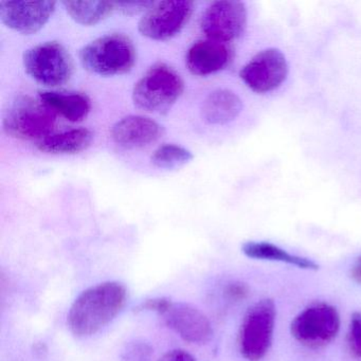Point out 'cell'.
Returning <instances> with one entry per match:
<instances>
[{"label":"cell","instance_id":"cell-26","mask_svg":"<svg viewBox=\"0 0 361 361\" xmlns=\"http://www.w3.org/2000/svg\"><path fill=\"white\" fill-rule=\"evenodd\" d=\"M247 293H248V290H247V287L245 286L244 284H240V283H233V284H230L229 286L226 289V295L232 300H243L247 297Z\"/></svg>","mask_w":361,"mask_h":361},{"label":"cell","instance_id":"cell-11","mask_svg":"<svg viewBox=\"0 0 361 361\" xmlns=\"http://www.w3.org/2000/svg\"><path fill=\"white\" fill-rule=\"evenodd\" d=\"M161 316L168 327L185 342L206 344L212 338V325L208 317L191 304L171 301Z\"/></svg>","mask_w":361,"mask_h":361},{"label":"cell","instance_id":"cell-10","mask_svg":"<svg viewBox=\"0 0 361 361\" xmlns=\"http://www.w3.org/2000/svg\"><path fill=\"white\" fill-rule=\"evenodd\" d=\"M247 23L244 4L234 0H221L211 4L202 18V30L209 39L229 43L238 39Z\"/></svg>","mask_w":361,"mask_h":361},{"label":"cell","instance_id":"cell-13","mask_svg":"<svg viewBox=\"0 0 361 361\" xmlns=\"http://www.w3.org/2000/svg\"><path fill=\"white\" fill-rule=\"evenodd\" d=\"M231 59L232 49L229 44L206 39L192 45L188 51L185 63L192 75L206 77L223 71Z\"/></svg>","mask_w":361,"mask_h":361},{"label":"cell","instance_id":"cell-18","mask_svg":"<svg viewBox=\"0 0 361 361\" xmlns=\"http://www.w3.org/2000/svg\"><path fill=\"white\" fill-rule=\"evenodd\" d=\"M242 251L246 257H250V259L281 262V263L288 264V265L297 266L298 268H301V269H319V265H317L312 259L290 255L284 249L280 248V247L271 244V243H245L243 245Z\"/></svg>","mask_w":361,"mask_h":361},{"label":"cell","instance_id":"cell-22","mask_svg":"<svg viewBox=\"0 0 361 361\" xmlns=\"http://www.w3.org/2000/svg\"><path fill=\"white\" fill-rule=\"evenodd\" d=\"M348 344L352 352L361 359V312H355L350 319Z\"/></svg>","mask_w":361,"mask_h":361},{"label":"cell","instance_id":"cell-7","mask_svg":"<svg viewBox=\"0 0 361 361\" xmlns=\"http://www.w3.org/2000/svg\"><path fill=\"white\" fill-rule=\"evenodd\" d=\"M340 329V317L334 306L316 303L302 310L290 325L291 335L307 348H319L331 343Z\"/></svg>","mask_w":361,"mask_h":361},{"label":"cell","instance_id":"cell-14","mask_svg":"<svg viewBox=\"0 0 361 361\" xmlns=\"http://www.w3.org/2000/svg\"><path fill=\"white\" fill-rule=\"evenodd\" d=\"M164 135V128L151 118L128 116L111 128V137L120 147L138 149L156 142Z\"/></svg>","mask_w":361,"mask_h":361},{"label":"cell","instance_id":"cell-8","mask_svg":"<svg viewBox=\"0 0 361 361\" xmlns=\"http://www.w3.org/2000/svg\"><path fill=\"white\" fill-rule=\"evenodd\" d=\"M194 4L187 0H166L154 3L139 22L143 37L166 41L178 35L193 13Z\"/></svg>","mask_w":361,"mask_h":361},{"label":"cell","instance_id":"cell-19","mask_svg":"<svg viewBox=\"0 0 361 361\" xmlns=\"http://www.w3.org/2000/svg\"><path fill=\"white\" fill-rule=\"evenodd\" d=\"M63 5L71 18L83 26H94L116 10V3L111 1H64Z\"/></svg>","mask_w":361,"mask_h":361},{"label":"cell","instance_id":"cell-15","mask_svg":"<svg viewBox=\"0 0 361 361\" xmlns=\"http://www.w3.org/2000/svg\"><path fill=\"white\" fill-rule=\"evenodd\" d=\"M242 109V100L238 94L231 90H217L204 99L202 115L207 123L223 126L233 121Z\"/></svg>","mask_w":361,"mask_h":361},{"label":"cell","instance_id":"cell-9","mask_svg":"<svg viewBox=\"0 0 361 361\" xmlns=\"http://www.w3.org/2000/svg\"><path fill=\"white\" fill-rule=\"evenodd\" d=\"M288 75V65L280 50L269 48L253 56L240 73L247 87L266 94L280 87Z\"/></svg>","mask_w":361,"mask_h":361},{"label":"cell","instance_id":"cell-4","mask_svg":"<svg viewBox=\"0 0 361 361\" xmlns=\"http://www.w3.org/2000/svg\"><path fill=\"white\" fill-rule=\"evenodd\" d=\"M56 121V114L41 100L18 96L6 111L4 130L13 138L41 141L50 136Z\"/></svg>","mask_w":361,"mask_h":361},{"label":"cell","instance_id":"cell-24","mask_svg":"<svg viewBox=\"0 0 361 361\" xmlns=\"http://www.w3.org/2000/svg\"><path fill=\"white\" fill-rule=\"evenodd\" d=\"M172 300L169 298H153V299L147 300L141 304V308L143 310H149V312H157L161 316L166 312L168 306L170 305Z\"/></svg>","mask_w":361,"mask_h":361},{"label":"cell","instance_id":"cell-2","mask_svg":"<svg viewBox=\"0 0 361 361\" xmlns=\"http://www.w3.org/2000/svg\"><path fill=\"white\" fill-rule=\"evenodd\" d=\"M136 58V48L132 39L121 33L99 37L80 51V61L84 69L103 77L130 73Z\"/></svg>","mask_w":361,"mask_h":361},{"label":"cell","instance_id":"cell-23","mask_svg":"<svg viewBox=\"0 0 361 361\" xmlns=\"http://www.w3.org/2000/svg\"><path fill=\"white\" fill-rule=\"evenodd\" d=\"M153 1H130V3H116V9H119L126 16H135L140 12H147L153 5Z\"/></svg>","mask_w":361,"mask_h":361},{"label":"cell","instance_id":"cell-5","mask_svg":"<svg viewBox=\"0 0 361 361\" xmlns=\"http://www.w3.org/2000/svg\"><path fill=\"white\" fill-rule=\"evenodd\" d=\"M23 64L29 77L50 87L64 85L73 77V58L58 42H46L27 50Z\"/></svg>","mask_w":361,"mask_h":361},{"label":"cell","instance_id":"cell-1","mask_svg":"<svg viewBox=\"0 0 361 361\" xmlns=\"http://www.w3.org/2000/svg\"><path fill=\"white\" fill-rule=\"evenodd\" d=\"M128 291L117 281L100 283L82 291L71 306L67 324L79 338L96 335L123 310Z\"/></svg>","mask_w":361,"mask_h":361},{"label":"cell","instance_id":"cell-20","mask_svg":"<svg viewBox=\"0 0 361 361\" xmlns=\"http://www.w3.org/2000/svg\"><path fill=\"white\" fill-rule=\"evenodd\" d=\"M191 151L176 145H164L158 147L151 157L152 164L162 170H176L183 168L193 159Z\"/></svg>","mask_w":361,"mask_h":361},{"label":"cell","instance_id":"cell-6","mask_svg":"<svg viewBox=\"0 0 361 361\" xmlns=\"http://www.w3.org/2000/svg\"><path fill=\"white\" fill-rule=\"evenodd\" d=\"M276 310L274 301L263 299L251 306L240 331V350L248 361L265 357L274 339Z\"/></svg>","mask_w":361,"mask_h":361},{"label":"cell","instance_id":"cell-28","mask_svg":"<svg viewBox=\"0 0 361 361\" xmlns=\"http://www.w3.org/2000/svg\"><path fill=\"white\" fill-rule=\"evenodd\" d=\"M359 262H360V263H361V259H360V261H359Z\"/></svg>","mask_w":361,"mask_h":361},{"label":"cell","instance_id":"cell-12","mask_svg":"<svg viewBox=\"0 0 361 361\" xmlns=\"http://www.w3.org/2000/svg\"><path fill=\"white\" fill-rule=\"evenodd\" d=\"M56 5L54 1H1L0 20L12 30L33 35L47 24Z\"/></svg>","mask_w":361,"mask_h":361},{"label":"cell","instance_id":"cell-17","mask_svg":"<svg viewBox=\"0 0 361 361\" xmlns=\"http://www.w3.org/2000/svg\"><path fill=\"white\" fill-rule=\"evenodd\" d=\"M94 140L88 128H75L61 134L50 135L37 143V149L47 154H78L85 151Z\"/></svg>","mask_w":361,"mask_h":361},{"label":"cell","instance_id":"cell-3","mask_svg":"<svg viewBox=\"0 0 361 361\" xmlns=\"http://www.w3.org/2000/svg\"><path fill=\"white\" fill-rule=\"evenodd\" d=\"M185 83L178 73L166 64L152 66L133 90L135 105L151 113H166L180 98Z\"/></svg>","mask_w":361,"mask_h":361},{"label":"cell","instance_id":"cell-27","mask_svg":"<svg viewBox=\"0 0 361 361\" xmlns=\"http://www.w3.org/2000/svg\"><path fill=\"white\" fill-rule=\"evenodd\" d=\"M350 276L353 280L356 281L357 283L361 284V263L359 262L358 265L355 266L352 270H350Z\"/></svg>","mask_w":361,"mask_h":361},{"label":"cell","instance_id":"cell-21","mask_svg":"<svg viewBox=\"0 0 361 361\" xmlns=\"http://www.w3.org/2000/svg\"><path fill=\"white\" fill-rule=\"evenodd\" d=\"M153 355V348L147 342L135 340L124 346L120 357L121 361H152Z\"/></svg>","mask_w":361,"mask_h":361},{"label":"cell","instance_id":"cell-25","mask_svg":"<svg viewBox=\"0 0 361 361\" xmlns=\"http://www.w3.org/2000/svg\"><path fill=\"white\" fill-rule=\"evenodd\" d=\"M158 361H196V359L187 350H173L166 353Z\"/></svg>","mask_w":361,"mask_h":361},{"label":"cell","instance_id":"cell-16","mask_svg":"<svg viewBox=\"0 0 361 361\" xmlns=\"http://www.w3.org/2000/svg\"><path fill=\"white\" fill-rule=\"evenodd\" d=\"M39 100L71 122L85 119L92 109L90 98L79 92H41Z\"/></svg>","mask_w":361,"mask_h":361}]
</instances>
